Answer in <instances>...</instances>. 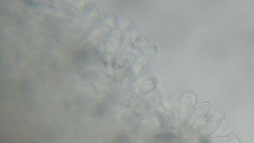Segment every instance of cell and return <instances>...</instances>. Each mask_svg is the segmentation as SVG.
<instances>
[{"label": "cell", "mask_w": 254, "mask_h": 143, "mask_svg": "<svg viewBox=\"0 0 254 143\" xmlns=\"http://www.w3.org/2000/svg\"><path fill=\"white\" fill-rule=\"evenodd\" d=\"M196 101L195 94L191 92H186L184 93L181 98L182 105V116L183 120H186L190 113L193 106Z\"/></svg>", "instance_id": "1"}, {"label": "cell", "mask_w": 254, "mask_h": 143, "mask_svg": "<svg viewBox=\"0 0 254 143\" xmlns=\"http://www.w3.org/2000/svg\"><path fill=\"white\" fill-rule=\"evenodd\" d=\"M225 119V115H222L220 116L215 114L213 115L209 123L203 130L202 133L205 136H209L213 134L220 128Z\"/></svg>", "instance_id": "2"}, {"label": "cell", "mask_w": 254, "mask_h": 143, "mask_svg": "<svg viewBox=\"0 0 254 143\" xmlns=\"http://www.w3.org/2000/svg\"><path fill=\"white\" fill-rule=\"evenodd\" d=\"M210 104L209 103H204L201 104L193 112L191 118L189 121L188 126L198 123L204 119L208 114L210 109Z\"/></svg>", "instance_id": "3"}, {"label": "cell", "mask_w": 254, "mask_h": 143, "mask_svg": "<svg viewBox=\"0 0 254 143\" xmlns=\"http://www.w3.org/2000/svg\"><path fill=\"white\" fill-rule=\"evenodd\" d=\"M212 142L213 143H241L237 136L233 133L213 139Z\"/></svg>", "instance_id": "4"}]
</instances>
